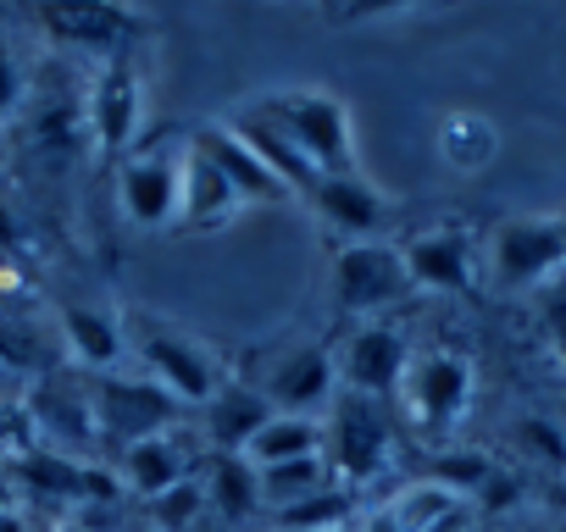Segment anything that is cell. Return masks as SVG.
I'll use <instances>...</instances> for the list:
<instances>
[{
    "instance_id": "14",
    "label": "cell",
    "mask_w": 566,
    "mask_h": 532,
    "mask_svg": "<svg viewBox=\"0 0 566 532\" xmlns=\"http://www.w3.org/2000/svg\"><path fill=\"white\" fill-rule=\"evenodd\" d=\"M189 139L222 167V178L239 189L244 205H283V200H295V189L283 183V178H277V172H272V167H266V161H261V156L228 128V123H206V128H195Z\"/></svg>"
},
{
    "instance_id": "30",
    "label": "cell",
    "mask_w": 566,
    "mask_h": 532,
    "mask_svg": "<svg viewBox=\"0 0 566 532\" xmlns=\"http://www.w3.org/2000/svg\"><path fill=\"white\" fill-rule=\"evenodd\" d=\"M516 444L544 460L549 471H566V422H549V416H522L516 422Z\"/></svg>"
},
{
    "instance_id": "20",
    "label": "cell",
    "mask_w": 566,
    "mask_h": 532,
    "mask_svg": "<svg viewBox=\"0 0 566 532\" xmlns=\"http://www.w3.org/2000/svg\"><path fill=\"white\" fill-rule=\"evenodd\" d=\"M29 411H34V427L62 444V455H67V444H101V438H95L90 394H67V383H56V377H45V383L34 389Z\"/></svg>"
},
{
    "instance_id": "23",
    "label": "cell",
    "mask_w": 566,
    "mask_h": 532,
    "mask_svg": "<svg viewBox=\"0 0 566 532\" xmlns=\"http://www.w3.org/2000/svg\"><path fill=\"white\" fill-rule=\"evenodd\" d=\"M306 455H323V422L317 416H272L244 449V460L255 471L283 466V460H306Z\"/></svg>"
},
{
    "instance_id": "26",
    "label": "cell",
    "mask_w": 566,
    "mask_h": 532,
    "mask_svg": "<svg viewBox=\"0 0 566 532\" xmlns=\"http://www.w3.org/2000/svg\"><path fill=\"white\" fill-rule=\"evenodd\" d=\"M255 477H261V504H266V510H283V504H295V499H306V493H323V488L334 482V471H328L323 455L283 460V466H266V471H255Z\"/></svg>"
},
{
    "instance_id": "5",
    "label": "cell",
    "mask_w": 566,
    "mask_h": 532,
    "mask_svg": "<svg viewBox=\"0 0 566 532\" xmlns=\"http://www.w3.org/2000/svg\"><path fill=\"white\" fill-rule=\"evenodd\" d=\"M90 411H95V438L112 449H134L156 433H172L178 422V400L156 383V377H101L90 389Z\"/></svg>"
},
{
    "instance_id": "21",
    "label": "cell",
    "mask_w": 566,
    "mask_h": 532,
    "mask_svg": "<svg viewBox=\"0 0 566 532\" xmlns=\"http://www.w3.org/2000/svg\"><path fill=\"white\" fill-rule=\"evenodd\" d=\"M200 482H206L211 515H222L228 526H239V521H250V515L266 510V504H261V477H255V466H250L244 455H217Z\"/></svg>"
},
{
    "instance_id": "32",
    "label": "cell",
    "mask_w": 566,
    "mask_h": 532,
    "mask_svg": "<svg viewBox=\"0 0 566 532\" xmlns=\"http://www.w3.org/2000/svg\"><path fill=\"white\" fill-rule=\"evenodd\" d=\"M544 333H549V344H555V355L566 361V278H555L549 289H544Z\"/></svg>"
},
{
    "instance_id": "35",
    "label": "cell",
    "mask_w": 566,
    "mask_h": 532,
    "mask_svg": "<svg viewBox=\"0 0 566 532\" xmlns=\"http://www.w3.org/2000/svg\"><path fill=\"white\" fill-rule=\"evenodd\" d=\"M356 532H406V526H400V521L389 515V504H378V510H373V515H367V521H361Z\"/></svg>"
},
{
    "instance_id": "39",
    "label": "cell",
    "mask_w": 566,
    "mask_h": 532,
    "mask_svg": "<svg viewBox=\"0 0 566 532\" xmlns=\"http://www.w3.org/2000/svg\"><path fill=\"white\" fill-rule=\"evenodd\" d=\"M334 532H356V526H334Z\"/></svg>"
},
{
    "instance_id": "15",
    "label": "cell",
    "mask_w": 566,
    "mask_h": 532,
    "mask_svg": "<svg viewBox=\"0 0 566 532\" xmlns=\"http://www.w3.org/2000/svg\"><path fill=\"white\" fill-rule=\"evenodd\" d=\"M244 211L239 189L222 178V167L189 139V161H184V205H178V233H217Z\"/></svg>"
},
{
    "instance_id": "7",
    "label": "cell",
    "mask_w": 566,
    "mask_h": 532,
    "mask_svg": "<svg viewBox=\"0 0 566 532\" xmlns=\"http://www.w3.org/2000/svg\"><path fill=\"white\" fill-rule=\"evenodd\" d=\"M84 123H90V139H95V150L106 161H123L139 145V128H145V78H139V62L134 56L101 62V73L90 84V100H84Z\"/></svg>"
},
{
    "instance_id": "33",
    "label": "cell",
    "mask_w": 566,
    "mask_h": 532,
    "mask_svg": "<svg viewBox=\"0 0 566 532\" xmlns=\"http://www.w3.org/2000/svg\"><path fill=\"white\" fill-rule=\"evenodd\" d=\"M18 100H23V73H18V62H12L7 40H0V123H7V117L18 111Z\"/></svg>"
},
{
    "instance_id": "19",
    "label": "cell",
    "mask_w": 566,
    "mask_h": 532,
    "mask_svg": "<svg viewBox=\"0 0 566 532\" xmlns=\"http://www.w3.org/2000/svg\"><path fill=\"white\" fill-rule=\"evenodd\" d=\"M189 460H195V449H189L184 433H156V438L123 449V482L150 504V499H161L167 488H178L184 477H195Z\"/></svg>"
},
{
    "instance_id": "13",
    "label": "cell",
    "mask_w": 566,
    "mask_h": 532,
    "mask_svg": "<svg viewBox=\"0 0 566 532\" xmlns=\"http://www.w3.org/2000/svg\"><path fill=\"white\" fill-rule=\"evenodd\" d=\"M400 260L417 289H433V295L472 289V238L461 227H422V233L400 238Z\"/></svg>"
},
{
    "instance_id": "29",
    "label": "cell",
    "mask_w": 566,
    "mask_h": 532,
    "mask_svg": "<svg viewBox=\"0 0 566 532\" xmlns=\"http://www.w3.org/2000/svg\"><path fill=\"white\" fill-rule=\"evenodd\" d=\"M489 477H494V460H489V455H478V449L439 455V460L428 466V482L450 488L455 499H461V493H483V488H489Z\"/></svg>"
},
{
    "instance_id": "4",
    "label": "cell",
    "mask_w": 566,
    "mask_h": 532,
    "mask_svg": "<svg viewBox=\"0 0 566 532\" xmlns=\"http://www.w3.org/2000/svg\"><path fill=\"white\" fill-rule=\"evenodd\" d=\"M134 350L145 361V372L178 400V405H206L228 377H222V361L211 355V344H200L195 333L184 328H167V322H150L139 317L134 322Z\"/></svg>"
},
{
    "instance_id": "9",
    "label": "cell",
    "mask_w": 566,
    "mask_h": 532,
    "mask_svg": "<svg viewBox=\"0 0 566 532\" xmlns=\"http://www.w3.org/2000/svg\"><path fill=\"white\" fill-rule=\"evenodd\" d=\"M494 278L505 289H527V284H555V273L566 266V244H560V216H511L494 227Z\"/></svg>"
},
{
    "instance_id": "40",
    "label": "cell",
    "mask_w": 566,
    "mask_h": 532,
    "mask_svg": "<svg viewBox=\"0 0 566 532\" xmlns=\"http://www.w3.org/2000/svg\"><path fill=\"white\" fill-rule=\"evenodd\" d=\"M134 532H156V526H134Z\"/></svg>"
},
{
    "instance_id": "2",
    "label": "cell",
    "mask_w": 566,
    "mask_h": 532,
    "mask_svg": "<svg viewBox=\"0 0 566 532\" xmlns=\"http://www.w3.org/2000/svg\"><path fill=\"white\" fill-rule=\"evenodd\" d=\"M184 161H189V134H156L139 139L123 167H117V205L134 227L161 233L178 227V205H184Z\"/></svg>"
},
{
    "instance_id": "3",
    "label": "cell",
    "mask_w": 566,
    "mask_h": 532,
    "mask_svg": "<svg viewBox=\"0 0 566 532\" xmlns=\"http://www.w3.org/2000/svg\"><path fill=\"white\" fill-rule=\"evenodd\" d=\"M389 444H395V433H389L384 400L339 389L334 405H328V427H323V460H328L334 482L367 488L389 466Z\"/></svg>"
},
{
    "instance_id": "25",
    "label": "cell",
    "mask_w": 566,
    "mask_h": 532,
    "mask_svg": "<svg viewBox=\"0 0 566 532\" xmlns=\"http://www.w3.org/2000/svg\"><path fill=\"white\" fill-rule=\"evenodd\" d=\"M62 339H67L73 361H84V366H95V372H112L117 355H123V328H117L112 317L90 311V306H67V311H62Z\"/></svg>"
},
{
    "instance_id": "38",
    "label": "cell",
    "mask_w": 566,
    "mask_h": 532,
    "mask_svg": "<svg viewBox=\"0 0 566 532\" xmlns=\"http://www.w3.org/2000/svg\"><path fill=\"white\" fill-rule=\"evenodd\" d=\"M560 244H566V216H560Z\"/></svg>"
},
{
    "instance_id": "24",
    "label": "cell",
    "mask_w": 566,
    "mask_h": 532,
    "mask_svg": "<svg viewBox=\"0 0 566 532\" xmlns=\"http://www.w3.org/2000/svg\"><path fill=\"white\" fill-rule=\"evenodd\" d=\"M350 510H356V488L328 482L323 493H306L283 510H266V526L272 532H334V526H350Z\"/></svg>"
},
{
    "instance_id": "37",
    "label": "cell",
    "mask_w": 566,
    "mask_h": 532,
    "mask_svg": "<svg viewBox=\"0 0 566 532\" xmlns=\"http://www.w3.org/2000/svg\"><path fill=\"white\" fill-rule=\"evenodd\" d=\"M62 532H95V526H84V521H67V526H62Z\"/></svg>"
},
{
    "instance_id": "36",
    "label": "cell",
    "mask_w": 566,
    "mask_h": 532,
    "mask_svg": "<svg viewBox=\"0 0 566 532\" xmlns=\"http://www.w3.org/2000/svg\"><path fill=\"white\" fill-rule=\"evenodd\" d=\"M189 532H239V526H228L222 515H211V510H206V515H200V521H195Z\"/></svg>"
},
{
    "instance_id": "10",
    "label": "cell",
    "mask_w": 566,
    "mask_h": 532,
    "mask_svg": "<svg viewBox=\"0 0 566 532\" xmlns=\"http://www.w3.org/2000/svg\"><path fill=\"white\" fill-rule=\"evenodd\" d=\"M406 372H411V344H406L400 328H389V322H367V328L350 333L345 361H339V377H345L350 394L389 400V394H400Z\"/></svg>"
},
{
    "instance_id": "18",
    "label": "cell",
    "mask_w": 566,
    "mask_h": 532,
    "mask_svg": "<svg viewBox=\"0 0 566 532\" xmlns=\"http://www.w3.org/2000/svg\"><path fill=\"white\" fill-rule=\"evenodd\" d=\"M222 123H228V128H233V134H239V139H244V145H250V150H255V156H261V161H266V167H272V172H277L283 183L295 189V200H301V194H306V200L317 194L323 172H317V167H312V161L301 156V145H295L290 134H277V128H272V123H266V117L255 111V100L233 106V111H228Z\"/></svg>"
},
{
    "instance_id": "1",
    "label": "cell",
    "mask_w": 566,
    "mask_h": 532,
    "mask_svg": "<svg viewBox=\"0 0 566 532\" xmlns=\"http://www.w3.org/2000/svg\"><path fill=\"white\" fill-rule=\"evenodd\" d=\"M255 111L277 134H290L323 178L361 172L356 167V128H350V111L334 89H266V95H255Z\"/></svg>"
},
{
    "instance_id": "6",
    "label": "cell",
    "mask_w": 566,
    "mask_h": 532,
    "mask_svg": "<svg viewBox=\"0 0 566 532\" xmlns=\"http://www.w3.org/2000/svg\"><path fill=\"white\" fill-rule=\"evenodd\" d=\"M411 273L400 260V244H345L334 255V306L345 317H373V311H389L411 295Z\"/></svg>"
},
{
    "instance_id": "27",
    "label": "cell",
    "mask_w": 566,
    "mask_h": 532,
    "mask_svg": "<svg viewBox=\"0 0 566 532\" xmlns=\"http://www.w3.org/2000/svg\"><path fill=\"white\" fill-rule=\"evenodd\" d=\"M461 510V499L450 493V488H439V482H406L395 499H389V515L406 526V532H433V526H444L450 515Z\"/></svg>"
},
{
    "instance_id": "17",
    "label": "cell",
    "mask_w": 566,
    "mask_h": 532,
    "mask_svg": "<svg viewBox=\"0 0 566 532\" xmlns=\"http://www.w3.org/2000/svg\"><path fill=\"white\" fill-rule=\"evenodd\" d=\"M200 411H206V438L217 444V455H244L250 438L277 416L272 400H266L255 383H244V377H228Z\"/></svg>"
},
{
    "instance_id": "22",
    "label": "cell",
    "mask_w": 566,
    "mask_h": 532,
    "mask_svg": "<svg viewBox=\"0 0 566 532\" xmlns=\"http://www.w3.org/2000/svg\"><path fill=\"white\" fill-rule=\"evenodd\" d=\"M433 145H439L444 167H455V172H483V167L494 161V150H500V134H494V123L478 117V111H444L439 128H433Z\"/></svg>"
},
{
    "instance_id": "8",
    "label": "cell",
    "mask_w": 566,
    "mask_h": 532,
    "mask_svg": "<svg viewBox=\"0 0 566 532\" xmlns=\"http://www.w3.org/2000/svg\"><path fill=\"white\" fill-rule=\"evenodd\" d=\"M400 400L411 411V422L422 433H450L467 405H472V366L467 355H450V350H433V355H417L406 383H400Z\"/></svg>"
},
{
    "instance_id": "16",
    "label": "cell",
    "mask_w": 566,
    "mask_h": 532,
    "mask_svg": "<svg viewBox=\"0 0 566 532\" xmlns=\"http://www.w3.org/2000/svg\"><path fill=\"white\" fill-rule=\"evenodd\" d=\"M312 211H317L328 227H339L350 244H373V238L384 233V222H389V200H384L361 172H350V178H323L317 194H312Z\"/></svg>"
},
{
    "instance_id": "28",
    "label": "cell",
    "mask_w": 566,
    "mask_h": 532,
    "mask_svg": "<svg viewBox=\"0 0 566 532\" xmlns=\"http://www.w3.org/2000/svg\"><path fill=\"white\" fill-rule=\"evenodd\" d=\"M206 510H211L206 482H200V477H184L178 488H167L161 499H150V526H156V532H189Z\"/></svg>"
},
{
    "instance_id": "31",
    "label": "cell",
    "mask_w": 566,
    "mask_h": 532,
    "mask_svg": "<svg viewBox=\"0 0 566 532\" xmlns=\"http://www.w3.org/2000/svg\"><path fill=\"white\" fill-rule=\"evenodd\" d=\"M0 361L7 366H45L40 361V339L23 322H12V317H0Z\"/></svg>"
},
{
    "instance_id": "11",
    "label": "cell",
    "mask_w": 566,
    "mask_h": 532,
    "mask_svg": "<svg viewBox=\"0 0 566 532\" xmlns=\"http://www.w3.org/2000/svg\"><path fill=\"white\" fill-rule=\"evenodd\" d=\"M40 29L56 45L95 51L101 62H117V56H134V40L145 23L123 7H40Z\"/></svg>"
},
{
    "instance_id": "34",
    "label": "cell",
    "mask_w": 566,
    "mask_h": 532,
    "mask_svg": "<svg viewBox=\"0 0 566 532\" xmlns=\"http://www.w3.org/2000/svg\"><path fill=\"white\" fill-rule=\"evenodd\" d=\"M511 499H516V482L494 471V477H489V488H483V504H489V510H505Z\"/></svg>"
},
{
    "instance_id": "12",
    "label": "cell",
    "mask_w": 566,
    "mask_h": 532,
    "mask_svg": "<svg viewBox=\"0 0 566 532\" xmlns=\"http://www.w3.org/2000/svg\"><path fill=\"white\" fill-rule=\"evenodd\" d=\"M261 394L272 400L277 416H312V411L334 405V394H339V361L323 344L290 350V355L272 366V377L261 383Z\"/></svg>"
}]
</instances>
